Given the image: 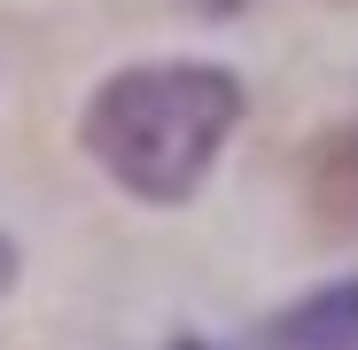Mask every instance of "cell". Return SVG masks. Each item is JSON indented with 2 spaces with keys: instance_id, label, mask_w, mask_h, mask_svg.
Returning <instances> with one entry per match:
<instances>
[{
  "instance_id": "7a4b0ae2",
  "label": "cell",
  "mask_w": 358,
  "mask_h": 350,
  "mask_svg": "<svg viewBox=\"0 0 358 350\" xmlns=\"http://www.w3.org/2000/svg\"><path fill=\"white\" fill-rule=\"evenodd\" d=\"M304 218L320 233H358V125H335L304 148Z\"/></svg>"
},
{
  "instance_id": "5b68a950",
  "label": "cell",
  "mask_w": 358,
  "mask_h": 350,
  "mask_svg": "<svg viewBox=\"0 0 358 350\" xmlns=\"http://www.w3.org/2000/svg\"><path fill=\"white\" fill-rule=\"evenodd\" d=\"M187 8H195V16H234L242 0H187Z\"/></svg>"
},
{
  "instance_id": "277c9868",
  "label": "cell",
  "mask_w": 358,
  "mask_h": 350,
  "mask_svg": "<svg viewBox=\"0 0 358 350\" xmlns=\"http://www.w3.org/2000/svg\"><path fill=\"white\" fill-rule=\"evenodd\" d=\"M0 288H16V242L0 233Z\"/></svg>"
},
{
  "instance_id": "6da1fadb",
  "label": "cell",
  "mask_w": 358,
  "mask_h": 350,
  "mask_svg": "<svg viewBox=\"0 0 358 350\" xmlns=\"http://www.w3.org/2000/svg\"><path fill=\"white\" fill-rule=\"evenodd\" d=\"M242 109L250 86L226 63H133L86 94L78 148L133 203H187L242 133Z\"/></svg>"
},
{
  "instance_id": "8992f818",
  "label": "cell",
  "mask_w": 358,
  "mask_h": 350,
  "mask_svg": "<svg viewBox=\"0 0 358 350\" xmlns=\"http://www.w3.org/2000/svg\"><path fill=\"white\" fill-rule=\"evenodd\" d=\"M171 350H218V342H203V335H179V342H171Z\"/></svg>"
},
{
  "instance_id": "3957f363",
  "label": "cell",
  "mask_w": 358,
  "mask_h": 350,
  "mask_svg": "<svg viewBox=\"0 0 358 350\" xmlns=\"http://www.w3.org/2000/svg\"><path fill=\"white\" fill-rule=\"evenodd\" d=\"M265 350H358V280H327L265 319Z\"/></svg>"
}]
</instances>
